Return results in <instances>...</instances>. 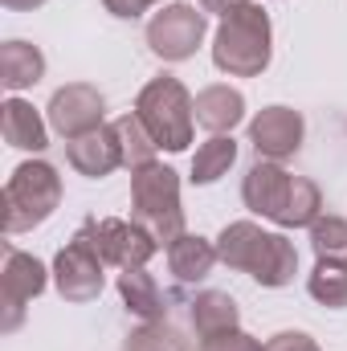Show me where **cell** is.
<instances>
[{
  "mask_svg": "<svg viewBox=\"0 0 347 351\" xmlns=\"http://www.w3.org/2000/svg\"><path fill=\"white\" fill-rule=\"evenodd\" d=\"M241 200H246L250 213L274 221L278 229L315 225V221H319V208H323V196H319V184H315V180L286 172V168L274 164V160H258V164L246 172Z\"/></svg>",
  "mask_w": 347,
  "mask_h": 351,
  "instance_id": "cell-1",
  "label": "cell"
},
{
  "mask_svg": "<svg viewBox=\"0 0 347 351\" xmlns=\"http://www.w3.org/2000/svg\"><path fill=\"white\" fill-rule=\"evenodd\" d=\"M217 258L229 269L250 274L258 286H270V290L294 282V274H298V250H294V241H286L282 233L261 229L254 221L225 225L221 237H217Z\"/></svg>",
  "mask_w": 347,
  "mask_h": 351,
  "instance_id": "cell-2",
  "label": "cell"
},
{
  "mask_svg": "<svg viewBox=\"0 0 347 351\" xmlns=\"http://www.w3.org/2000/svg\"><path fill=\"white\" fill-rule=\"evenodd\" d=\"M213 66L229 78H258L270 66V16L261 4H241L221 16L213 37Z\"/></svg>",
  "mask_w": 347,
  "mask_h": 351,
  "instance_id": "cell-3",
  "label": "cell"
},
{
  "mask_svg": "<svg viewBox=\"0 0 347 351\" xmlns=\"http://www.w3.org/2000/svg\"><path fill=\"white\" fill-rule=\"evenodd\" d=\"M131 221L156 237L160 250L184 237V208H180V176L168 164H147L131 172Z\"/></svg>",
  "mask_w": 347,
  "mask_h": 351,
  "instance_id": "cell-4",
  "label": "cell"
},
{
  "mask_svg": "<svg viewBox=\"0 0 347 351\" xmlns=\"http://www.w3.org/2000/svg\"><path fill=\"white\" fill-rule=\"evenodd\" d=\"M62 204V176L45 160H25L4 184V233L37 229Z\"/></svg>",
  "mask_w": 347,
  "mask_h": 351,
  "instance_id": "cell-5",
  "label": "cell"
},
{
  "mask_svg": "<svg viewBox=\"0 0 347 351\" xmlns=\"http://www.w3.org/2000/svg\"><path fill=\"white\" fill-rule=\"evenodd\" d=\"M135 114H139V123L152 131V139H156L164 152H184V147L192 143V123H196L192 94H188L184 82L172 78V74L152 78L147 86L139 90Z\"/></svg>",
  "mask_w": 347,
  "mask_h": 351,
  "instance_id": "cell-6",
  "label": "cell"
},
{
  "mask_svg": "<svg viewBox=\"0 0 347 351\" xmlns=\"http://www.w3.org/2000/svg\"><path fill=\"white\" fill-rule=\"evenodd\" d=\"M78 237L102 258V265H115V269L147 265L160 254V245L147 229H139L135 221H119V217H90L78 229Z\"/></svg>",
  "mask_w": 347,
  "mask_h": 351,
  "instance_id": "cell-7",
  "label": "cell"
},
{
  "mask_svg": "<svg viewBox=\"0 0 347 351\" xmlns=\"http://www.w3.org/2000/svg\"><path fill=\"white\" fill-rule=\"evenodd\" d=\"M204 29H208L204 8H196V4H164L147 21V45L164 62H188L200 49Z\"/></svg>",
  "mask_w": 347,
  "mask_h": 351,
  "instance_id": "cell-8",
  "label": "cell"
},
{
  "mask_svg": "<svg viewBox=\"0 0 347 351\" xmlns=\"http://www.w3.org/2000/svg\"><path fill=\"white\" fill-rule=\"evenodd\" d=\"M102 258L90 250L86 241L74 233V241H66V250H58L53 258V282H58V294L66 302H94L102 294Z\"/></svg>",
  "mask_w": 347,
  "mask_h": 351,
  "instance_id": "cell-9",
  "label": "cell"
},
{
  "mask_svg": "<svg viewBox=\"0 0 347 351\" xmlns=\"http://www.w3.org/2000/svg\"><path fill=\"white\" fill-rule=\"evenodd\" d=\"M0 286H4V311H8L4 315V331H16L21 315H25V302H33L45 290V265L37 262L33 254L16 250V245H4Z\"/></svg>",
  "mask_w": 347,
  "mask_h": 351,
  "instance_id": "cell-10",
  "label": "cell"
},
{
  "mask_svg": "<svg viewBox=\"0 0 347 351\" xmlns=\"http://www.w3.org/2000/svg\"><path fill=\"white\" fill-rule=\"evenodd\" d=\"M49 127L70 143V139H78V135H86L94 127H102V110H106V102H102V94L98 86H86V82H74V86H62L53 98H49Z\"/></svg>",
  "mask_w": 347,
  "mask_h": 351,
  "instance_id": "cell-11",
  "label": "cell"
},
{
  "mask_svg": "<svg viewBox=\"0 0 347 351\" xmlns=\"http://www.w3.org/2000/svg\"><path fill=\"white\" fill-rule=\"evenodd\" d=\"M302 131H307V123H302L298 110H290V106H265L258 119L250 123V143H254L258 160L282 164V160H290L302 147Z\"/></svg>",
  "mask_w": 347,
  "mask_h": 351,
  "instance_id": "cell-12",
  "label": "cell"
},
{
  "mask_svg": "<svg viewBox=\"0 0 347 351\" xmlns=\"http://www.w3.org/2000/svg\"><path fill=\"white\" fill-rule=\"evenodd\" d=\"M66 164L78 176H86V180H102V176H110L115 168H123V147H119L115 127L102 123V127H94L86 135L70 139L66 143Z\"/></svg>",
  "mask_w": 347,
  "mask_h": 351,
  "instance_id": "cell-13",
  "label": "cell"
},
{
  "mask_svg": "<svg viewBox=\"0 0 347 351\" xmlns=\"http://www.w3.org/2000/svg\"><path fill=\"white\" fill-rule=\"evenodd\" d=\"M192 110H196V123L213 135H229L241 119H246V98L241 90H233L229 82H213L192 98Z\"/></svg>",
  "mask_w": 347,
  "mask_h": 351,
  "instance_id": "cell-14",
  "label": "cell"
},
{
  "mask_svg": "<svg viewBox=\"0 0 347 351\" xmlns=\"http://www.w3.org/2000/svg\"><path fill=\"white\" fill-rule=\"evenodd\" d=\"M0 135H4V143L8 147H16V152H45L49 147V123L25 102V98H8L4 106H0Z\"/></svg>",
  "mask_w": 347,
  "mask_h": 351,
  "instance_id": "cell-15",
  "label": "cell"
},
{
  "mask_svg": "<svg viewBox=\"0 0 347 351\" xmlns=\"http://www.w3.org/2000/svg\"><path fill=\"white\" fill-rule=\"evenodd\" d=\"M119 294L127 302V311L143 323H160L168 315V298L160 294L156 278L143 269V265H131V269H119Z\"/></svg>",
  "mask_w": 347,
  "mask_h": 351,
  "instance_id": "cell-16",
  "label": "cell"
},
{
  "mask_svg": "<svg viewBox=\"0 0 347 351\" xmlns=\"http://www.w3.org/2000/svg\"><path fill=\"white\" fill-rule=\"evenodd\" d=\"M45 74V53L29 41H4L0 45V86L4 90H29Z\"/></svg>",
  "mask_w": 347,
  "mask_h": 351,
  "instance_id": "cell-17",
  "label": "cell"
},
{
  "mask_svg": "<svg viewBox=\"0 0 347 351\" xmlns=\"http://www.w3.org/2000/svg\"><path fill=\"white\" fill-rule=\"evenodd\" d=\"M217 262H221L217 258V241H204V237L184 233L180 241L168 245V269L176 274V282H204Z\"/></svg>",
  "mask_w": 347,
  "mask_h": 351,
  "instance_id": "cell-18",
  "label": "cell"
},
{
  "mask_svg": "<svg viewBox=\"0 0 347 351\" xmlns=\"http://www.w3.org/2000/svg\"><path fill=\"white\" fill-rule=\"evenodd\" d=\"M241 323V311L233 302V294L225 290H204L192 298V327L200 339H213V335H225Z\"/></svg>",
  "mask_w": 347,
  "mask_h": 351,
  "instance_id": "cell-19",
  "label": "cell"
},
{
  "mask_svg": "<svg viewBox=\"0 0 347 351\" xmlns=\"http://www.w3.org/2000/svg\"><path fill=\"white\" fill-rule=\"evenodd\" d=\"M115 135H119V147H123V168H147V164H156V152H160V143L152 139V131L139 123V114L131 110V114H119L115 123Z\"/></svg>",
  "mask_w": 347,
  "mask_h": 351,
  "instance_id": "cell-20",
  "label": "cell"
},
{
  "mask_svg": "<svg viewBox=\"0 0 347 351\" xmlns=\"http://www.w3.org/2000/svg\"><path fill=\"white\" fill-rule=\"evenodd\" d=\"M237 164V143L233 135H213L196 147L192 156V184H217L221 176Z\"/></svg>",
  "mask_w": 347,
  "mask_h": 351,
  "instance_id": "cell-21",
  "label": "cell"
},
{
  "mask_svg": "<svg viewBox=\"0 0 347 351\" xmlns=\"http://www.w3.org/2000/svg\"><path fill=\"white\" fill-rule=\"evenodd\" d=\"M307 290L315 302L331 306V311H344L347 306V265L344 262H315L311 278H307Z\"/></svg>",
  "mask_w": 347,
  "mask_h": 351,
  "instance_id": "cell-22",
  "label": "cell"
},
{
  "mask_svg": "<svg viewBox=\"0 0 347 351\" xmlns=\"http://www.w3.org/2000/svg\"><path fill=\"white\" fill-rule=\"evenodd\" d=\"M311 250H315L319 262L347 265V221L344 217H319L311 225Z\"/></svg>",
  "mask_w": 347,
  "mask_h": 351,
  "instance_id": "cell-23",
  "label": "cell"
},
{
  "mask_svg": "<svg viewBox=\"0 0 347 351\" xmlns=\"http://www.w3.org/2000/svg\"><path fill=\"white\" fill-rule=\"evenodd\" d=\"M127 351H188L184 339L176 335V327H168L164 319L160 323H143L131 339H127Z\"/></svg>",
  "mask_w": 347,
  "mask_h": 351,
  "instance_id": "cell-24",
  "label": "cell"
},
{
  "mask_svg": "<svg viewBox=\"0 0 347 351\" xmlns=\"http://www.w3.org/2000/svg\"><path fill=\"white\" fill-rule=\"evenodd\" d=\"M200 351H265V343H258L254 335H246L241 327H233V331H225V335L200 339Z\"/></svg>",
  "mask_w": 347,
  "mask_h": 351,
  "instance_id": "cell-25",
  "label": "cell"
},
{
  "mask_svg": "<svg viewBox=\"0 0 347 351\" xmlns=\"http://www.w3.org/2000/svg\"><path fill=\"white\" fill-rule=\"evenodd\" d=\"M265 351H319V343L307 331H278V335H270Z\"/></svg>",
  "mask_w": 347,
  "mask_h": 351,
  "instance_id": "cell-26",
  "label": "cell"
},
{
  "mask_svg": "<svg viewBox=\"0 0 347 351\" xmlns=\"http://www.w3.org/2000/svg\"><path fill=\"white\" fill-rule=\"evenodd\" d=\"M106 4V12H115V16H123V21H135V16H143L152 4H160V0H102Z\"/></svg>",
  "mask_w": 347,
  "mask_h": 351,
  "instance_id": "cell-27",
  "label": "cell"
},
{
  "mask_svg": "<svg viewBox=\"0 0 347 351\" xmlns=\"http://www.w3.org/2000/svg\"><path fill=\"white\" fill-rule=\"evenodd\" d=\"M196 4H200L204 12H221V16H225V12H233V8H241V4H250V0H196Z\"/></svg>",
  "mask_w": 347,
  "mask_h": 351,
  "instance_id": "cell-28",
  "label": "cell"
},
{
  "mask_svg": "<svg viewBox=\"0 0 347 351\" xmlns=\"http://www.w3.org/2000/svg\"><path fill=\"white\" fill-rule=\"evenodd\" d=\"M4 8H12V12H29V8H41L45 0H0Z\"/></svg>",
  "mask_w": 347,
  "mask_h": 351,
  "instance_id": "cell-29",
  "label": "cell"
}]
</instances>
